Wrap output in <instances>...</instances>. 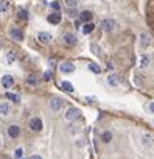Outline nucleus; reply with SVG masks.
<instances>
[{
    "label": "nucleus",
    "instance_id": "obj_1",
    "mask_svg": "<svg viewBox=\"0 0 154 159\" xmlns=\"http://www.w3.org/2000/svg\"><path fill=\"white\" fill-rule=\"evenodd\" d=\"M64 108V100L59 98V97H53L50 100V109L55 111V112H59L61 109Z\"/></svg>",
    "mask_w": 154,
    "mask_h": 159
},
{
    "label": "nucleus",
    "instance_id": "obj_2",
    "mask_svg": "<svg viewBox=\"0 0 154 159\" xmlns=\"http://www.w3.org/2000/svg\"><path fill=\"white\" fill-rule=\"evenodd\" d=\"M115 27H117V22H115L114 19H105V20L101 22L103 31H114Z\"/></svg>",
    "mask_w": 154,
    "mask_h": 159
},
{
    "label": "nucleus",
    "instance_id": "obj_3",
    "mask_svg": "<svg viewBox=\"0 0 154 159\" xmlns=\"http://www.w3.org/2000/svg\"><path fill=\"white\" fill-rule=\"evenodd\" d=\"M80 117V109L78 108H69L67 112H65V120L69 122H73Z\"/></svg>",
    "mask_w": 154,
    "mask_h": 159
},
{
    "label": "nucleus",
    "instance_id": "obj_4",
    "mask_svg": "<svg viewBox=\"0 0 154 159\" xmlns=\"http://www.w3.org/2000/svg\"><path fill=\"white\" fill-rule=\"evenodd\" d=\"M140 142H142V145H143V147L149 148V147H152V145H154V137H152L151 134H143V136H142V139H140Z\"/></svg>",
    "mask_w": 154,
    "mask_h": 159
},
{
    "label": "nucleus",
    "instance_id": "obj_5",
    "mask_svg": "<svg viewBox=\"0 0 154 159\" xmlns=\"http://www.w3.org/2000/svg\"><path fill=\"white\" fill-rule=\"evenodd\" d=\"M10 36H11L14 41H22V39H23V33H22V30H19V28H11V30H10Z\"/></svg>",
    "mask_w": 154,
    "mask_h": 159
},
{
    "label": "nucleus",
    "instance_id": "obj_6",
    "mask_svg": "<svg viewBox=\"0 0 154 159\" xmlns=\"http://www.w3.org/2000/svg\"><path fill=\"white\" fill-rule=\"evenodd\" d=\"M13 84H14V78H13L11 75H3V77H2V86H3L5 89H10Z\"/></svg>",
    "mask_w": 154,
    "mask_h": 159
},
{
    "label": "nucleus",
    "instance_id": "obj_7",
    "mask_svg": "<svg viewBox=\"0 0 154 159\" xmlns=\"http://www.w3.org/2000/svg\"><path fill=\"white\" fill-rule=\"evenodd\" d=\"M42 120L41 119H31L30 120V128L33 129V131H41L42 129Z\"/></svg>",
    "mask_w": 154,
    "mask_h": 159
},
{
    "label": "nucleus",
    "instance_id": "obj_8",
    "mask_svg": "<svg viewBox=\"0 0 154 159\" xmlns=\"http://www.w3.org/2000/svg\"><path fill=\"white\" fill-rule=\"evenodd\" d=\"M38 41L42 42V44H48V42L51 41V34L47 33V31H41V33L38 34Z\"/></svg>",
    "mask_w": 154,
    "mask_h": 159
},
{
    "label": "nucleus",
    "instance_id": "obj_9",
    "mask_svg": "<svg viewBox=\"0 0 154 159\" xmlns=\"http://www.w3.org/2000/svg\"><path fill=\"white\" fill-rule=\"evenodd\" d=\"M59 69H61V72H64V74H70V72L75 70V66H73L72 62H62V64L59 66Z\"/></svg>",
    "mask_w": 154,
    "mask_h": 159
},
{
    "label": "nucleus",
    "instance_id": "obj_10",
    "mask_svg": "<svg viewBox=\"0 0 154 159\" xmlns=\"http://www.w3.org/2000/svg\"><path fill=\"white\" fill-rule=\"evenodd\" d=\"M47 20L50 22V24H53V25H58L59 22H61V14L59 13H53V14H50L47 17Z\"/></svg>",
    "mask_w": 154,
    "mask_h": 159
},
{
    "label": "nucleus",
    "instance_id": "obj_11",
    "mask_svg": "<svg viewBox=\"0 0 154 159\" xmlns=\"http://www.w3.org/2000/svg\"><path fill=\"white\" fill-rule=\"evenodd\" d=\"M8 134H10V137L16 139L17 136L20 134V129H19V126H17V125H11V126L8 128Z\"/></svg>",
    "mask_w": 154,
    "mask_h": 159
},
{
    "label": "nucleus",
    "instance_id": "obj_12",
    "mask_svg": "<svg viewBox=\"0 0 154 159\" xmlns=\"http://www.w3.org/2000/svg\"><path fill=\"white\" fill-rule=\"evenodd\" d=\"M10 112H11V106L8 103H5V101L0 103V114H2V116H8Z\"/></svg>",
    "mask_w": 154,
    "mask_h": 159
},
{
    "label": "nucleus",
    "instance_id": "obj_13",
    "mask_svg": "<svg viewBox=\"0 0 154 159\" xmlns=\"http://www.w3.org/2000/svg\"><path fill=\"white\" fill-rule=\"evenodd\" d=\"M140 45H142V49H146L148 45H149V36L146 33L140 34Z\"/></svg>",
    "mask_w": 154,
    "mask_h": 159
},
{
    "label": "nucleus",
    "instance_id": "obj_14",
    "mask_svg": "<svg viewBox=\"0 0 154 159\" xmlns=\"http://www.w3.org/2000/svg\"><path fill=\"white\" fill-rule=\"evenodd\" d=\"M64 42H65L67 45H75V44H76V38H75L73 34L67 33V34H64Z\"/></svg>",
    "mask_w": 154,
    "mask_h": 159
},
{
    "label": "nucleus",
    "instance_id": "obj_15",
    "mask_svg": "<svg viewBox=\"0 0 154 159\" xmlns=\"http://www.w3.org/2000/svg\"><path fill=\"white\" fill-rule=\"evenodd\" d=\"M80 20L81 22H90L92 20V13L90 11H83L80 14Z\"/></svg>",
    "mask_w": 154,
    "mask_h": 159
},
{
    "label": "nucleus",
    "instance_id": "obj_16",
    "mask_svg": "<svg viewBox=\"0 0 154 159\" xmlns=\"http://www.w3.org/2000/svg\"><path fill=\"white\" fill-rule=\"evenodd\" d=\"M93 28H95V25L92 24V22H86V25L83 27V33H84V34H89V33L93 31Z\"/></svg>",
    "mask_w": 154,
    "mask_h": 159
},
{
    "label": "nucleus",
    "instance_id": "obj_17",
    "mask_svg": "<svg viewBox=\"0 0 154 159\" xmlns=\"http://www.w3.org/2000/svg\"><path fill=\"white\" fill-rule=\"evenodd\" d=\"M10 2L8 0H2V2H0V13H6L8 10H10Z\"/></svg>",
    "mask_w": 154,
    "mask_h": 159
},
{
    "label": "nucleus",
    "instance_id": "obj_18",
    "mask_svg": "<svg viewBox=\"0 0 154 159\" xmlns=\"http://www.w3.org/2000/svg\"><path fill=\"white\" fill-rule=\"evenodd\" d=\"M101 141H103V142H106V144H108V142H111V141H112V133H109V131L103 133V134H101Z\"/></svg>",
    "mask_w": 154,
    "mask_h": 159
},
{
    "label": "nucleus",
    "instance_id": "obj_19",
    "mask_svg": "<svg viewBox=\"0 0 154 159\" xmlns=\"http://www.w3.org/2000/svg\"><path fill=\"white\" fill-rule=\"evenodd\" d=\"M5 58H6V62H10V64H13V62L16 61V53H14V52H6V55H5Z\"/></svg>",
    "mask_w": 154,
    "mask_h": 159
},
{
    "label": "nucleus",
    "instance_id": "obj_20",
    "mask_svg": "<svg viewBox=\"0 0 154 159\" xmlns=\"http://www.w3.org/2000/svg\"><path fill=\"white\" fill-rule=\"evenodd\" d=\"M61 86H62V89H64V90H67V92H73V86H72V83H69V81H64Z\"/></svg>",
    "mask_w": 154,
    "mask_h": 159
},
{
    "label": "nucleus",
    "instance_id": "obj_21",
    "mask_svg": "<svg viewBox=\"0 0 154 159\" xmlns=\"http://www.w3.org/2000/svg\"><path fill=\"white\" fill-rule=\"evenodd\" d=\"M108 81H109L111 86H115V87H117V84H118V80H117L115 75H109V77H108Z\"/></svg>",
    "mask_w": 154,
    "mask_h": 159
},
{
    "label": "nucleus",
    "instance_id": "obj_22",
    "mask_svg": "<svg viewBox=\"0 0 154 159\" xmlns=\"http://www.w3.org/2000/svg\"><path fill=\"white\" fill-rule=\"evenodd\" d=\"M89 69H90V70H92L93 74H100V72H101V69H100V67H98V66H97L95 62L89 64Z\"/></svg>",
    "mask_w": 154,
    "mask_h": 159
},
{
    "label": "nucleus",
    "instance_id": "obj_23",
    "mask_svg": "<svg viewBox=\"0 0 154 159\" xmlns=\"http://www.w3.org/2000/svg\"><path fill=\"white\" fill-rule=\"evenodd\" d=\"M64 2H65V5H67V6L73 8V6H76V5L80 3V0H64Z\"/></svg>",
    "mask_w": 154,
    "mask_h": 159
},
{
    "label": "nucleus",
    "instance_id": "obj_24",
    "mask_svg": "<svg viewBox=\"0 0 154 159\" xmlns=\"http://www.w3.org/2000/svg\"><path fill=\"white\" fill-rule=\"evenodd\" d=\"M148 64H149V58H148V56H142V59H140V67H143V69H145Z\"/></svg>",
    "mask_w": 154,
    "mask_h": 159
},
{
    "label": "nucleus",
    "instance_id": "obj_25",
    "mask_svg": "<svg viewBox=\"0 0 154 159\" xmlns=\"http://www.w3.org/2000/svg\"><path fill=\"white\" fill-rule=\"evenodd\" d=\"M6 97H8V98H11V100H14V101H19V100H20V98H19V95H14V94H10V92L6 94Z\"/></svg>",
    "mask_w": 154,
    "mask_h": 159
},
{
    "label": "nucleus",
    "instance_id": "obj_26",
    "mask_svg": "<svg viewBox=\"0 0 154 159\" xmlns=\"http://www.w3.org/2000/svg\"><path fill=\"white\" fill-rule=\"evenodd\" d=\"M19 16H20L22 19H27V17H28V16H27V11H23V10L19 11Z\"/></svg>",
    "mask_w": 154,
    "mask_h": 159
},
{
    "label": "nucleus",
    "instance_id": "obj_27",
    "mask_svg": "<svg viewBox=\"0 0 154 159\" xmlns=\"http://www.w3.org/2000/svg\"><path fill=\"white\" fill-rule=\"evenodd\" d=\"M22 153H23V151H22V148H17L14 154H16V157H19V159H20V157H22Z\"/></svg>",
    "mask_w": 154,
    "mask_h": 159
},
{
    "label": "nucleus",
    "instance_id": "obj_28",
    "mask_svg": "<svg viewBox=\"0 0 154 159\" xmlns=\"http://www.w3.org/2000/svg\"><path fill=\"white\" fill-rule=\"evenodd\" d=\"M51 8H55V10H59V3L53 2V3H51Z\"/></svg>",
    "mask_w": 154,
    "mask_h": 159
},
{
    "label": "nucleus",
    "instance_id": "obj_29",
    "mask_svg": "<svg viewBox=\"0 0 154 159\" xmlns=\"http://www.w3.org/2000/svg\"><path fill=\"white\" fill-rule=\"evenodd\" d=\"M44 78H45V80H50V78H51V74H50V72H45Z\"/></svg>",
    "mask_w": 154,
    "mask_h": 159
},
{
    "label": "nucleus",
    "instance_id": "obj_30",
    "mask_svg": "<svg viewBox=\"0 0 154 159\" xmlns=\"http://www.w3.org/2000/svg\"><path fill=\"white\" fill-rule=\"evenodd\" d=\"M149 111H151V112H154V101L149 105Z\"/></svg>",
    "mask_w": 154,
    "mask_h": 159
},
{
    "label": "nucleus",
    "instance_id": "obj_31",
    "mask_svg": "<svg viewBox=\"0 0 154 159\" xmlns=\"http://www.w3.org/2000/svg\"><path fill=\"white\" fill-rule=\"evenodd\" d=\"M30 159H42V157H41V156H38V154H34V156H31Z\"/></svg>",
    "mask_w": 154,
    "mask_h": 159
},
{
    "label": "nucleus",
    "instance_id": "obj_32",
    "mask_svg": "<svg viewBox=\"0 0 154 159\" xmlns=\"http://www.w3.org/2000/svg\"><path fill=\"white\" fill-rule=\"evenodd\" d=\"M20 159H22V157H20Z\"/></svg>",
    "mask_w": 154,
    "mask_h": 159
}]
</instances>
